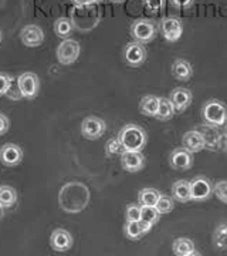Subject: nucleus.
<instances>
[{
	"instance_id": "nucleus-19",
	"label": "nucleus",
	"mask_w": 227,
	"mask_h": 256,
	"mask_svg": "<svg viewBox=\"0 0 227 256\" xmlns=\"http://www.w3.org/2000/svg\"><path fill=\"white\" fill-rule=\"evenodd\" d=\"M182 144L188 151H191L192 154H196V152H200L202 150H205V141L198 130H192V131L185 132V136L182 137Z\"/></svg>"
},
{
	"instance_id": "nucleus-13",
	"label": "nucleus",
	"mask_w": 227,
	"mask_h": 256,
	"mask_svg": "<svg viewBox=\"0 0 227 256\" xmlns=\"http://www.w3.org/2000/svg\"><path fill=\"white\" fill-rule=\"evenodd\" d=\"M20 40L26 47L41 46L44 42V32L37 24H27L20 33Z\"/></svg>"
},
{
	"instance_id": "nucleus-8",
	"label": "nucleus",
	"mask_w": 227,
	"mask_h": 256,
	"mask_svg": "<svg viewBox=\"0 0 227 256\" xmlns=\"http://www.w3.org/2000/svg\"><path fill=\"white\" fill-rule=\"evenodd\" d=\"M159 30H161V34L164 36L165 40L175 43L183 34V23L179 18L169 16V18H165L161 20Z\"/></svg>"
},
{
	"instance_id": "nucleus-23",
	"label": "nucleus",
	"mask_w": 227,
	"mask_h": 256,
	"mask_svg": "<svg viewBox=\"0 0 227 256\" xmlns=\"http://www.w3.org/2000/svg\"><path fill=\"white\" fill-rule=\"evenodd\" d=\"M159 108V98L156 96H145L139 102V111L146 117H156Z\"/></svg>"
},
{
	"instance_id": "nucleus-21",
	"label": "nucleus",
	"mask_w": 227,
	"mask_h": 256,
	"mask_svg": "<svg viewBox=\"0 0 227 256\" xmlns=\"http://www.w3.org/2000/svg\"><path fill=\"white\" fill-rule=\"evenodd\" d=\"M172 250L173 254L178 256L198 255L196 248H195V244H193V240L189 238L175 239V242L172 244Z\"/></svg>"
},
{
	"instance_id": "nucleus-35",
	"label": "nucleus",
	"mask_w": 227,
	"mask_h": 256,
	"mask_svg": "<svg viewBox=\"0 0 227 256\" xmlns=\"http://www.w3.org/2000/svg\"><path fill=\"white\" fill-rule=\"evenodd\" d=\"M127 220H141V205L138 204H129L125 210Z\"/></svg>"
},
{
	"instance_id": "nucleus-11",
	"label": "nucleus",
	"mask_w": 227,
	"mask_h": 256,
	"mask_svg": "<svg viewBox=\"0 0 227 256\" xmlns=\"http://www.w3.org/2000/svg\"><path fill=\"white\" fill-rule=\"evenodd\" d=\"M124 58H125L128 66H131V67L142 66L146 60V50L144 44H141L138 42L128 43L124 48Z\"/></svg>"
},
{
	"instance_id": "nucleus-20",
	"label": "nucleus",
	"mask_w": 227,
	"mask_h": 256,
	"mask_svg": "<svg viewBox=\"0 0 227 256\" xmlns=\"http://www.w3.org/2000/svg\"><path fill=\"white\" fill-rule=\"evenodd\" d=\"M172 74L176 80L188 82V80H191L192 76H193V67L188 60L178 58L172 64Z\"/></svg>"
},
{
	"instance_id": "nucleus-28",
	"label": "nucleus",
	"mask_w": 227,
	"mask_h": 256,
	"mask_svg": "<svg viewBox=\"0 0 227 256\" xmlns=\"http://www.w3.org/2000/svg\"><path fill=\"white\" fill-rule=\"evenodd\" d=\"M175 107H173L172 101L171 98H165L161 97L159 98V108H158V114H156V118L161 120V121H168L175 116Z\"/></svg>"
},
{
	"instance_id": "nucleus-3",
	"label": "nucleus",
	"mask_w": 227,
	"mask_h": 256,
	"mask_svg": "<svg viewBox=\"0 0 227 256\" xmlns=\"http://www.w3.org/2000/svg\"><path fill=\"white\" fill-rule=\"evenodd\" d=\"M158 28H159L154 20L141 18V20H135L131 24L129 33H131V37L134 38V42H138L141 44H146V43H151L156 37Z\"/></svg>"
},
{
	"instance_id": "nucleus-17",
	"label": "nucleus",
	"mask_w": 227,
	"mask_h": 256,
	"mask_svg": "<svg viewBox=\"0 0 227 256\" xmlns=\"http://www.w3.org/2000/svg\"><path fill=\"white\" fill-rule=\"evenodd\" d=\"M152 224L146 222V220H127L125 226H124V232L125 236L131 240H138L141 239L144 235H146L148 232H151L152 229Z\"/></svg>"
},
{
	"instance_id": "nucleus-30",
	"label": "nucleus",
	"mask_w": 227,
	"mask_h": 256,
	"mask_svg": "<svg viewBox=\"0 0 227 256\" xmlns=\"http://www.w3.org/2000/svg\"><path fill=\"white\" fill-rule=\"evenodd\" d=\"M159 218H161V214L155 206H141V220H142L155 225L159 222Z\"/></svg>"
},
{
	"instance_id": "nucleus-9",
	"label": "nucleus",
	"mask_w": 227,
	"mask_h": 256,
	"mask_svg": "<svg viewBox=\"0 0 227 256\" xmlns=\"http://www.w3.org/2000/svg\"><path fill=\"white\" fill-rule=\"evenodd\" d=\"M191 201L202 202L213 195V184L206 176H196L191 182Z\"/></svg>"
},
{
	"instance_id": "nucleus-2",
	"label": "nucleus",
	"mask_w": 227,
	"mask_h": 256,
	"mask_svg": "<svg viewBox=\"0 0 227 256\" xmlns=\"http://www.w3.org/2000/svg\"><path fill=\"white\" fill-rule=\"evenodd\" d=\"M118 140L125 151H142L146 146L148 137L144 128L136 124H127L118 132Z\"/></svg>"
},
{
	"instance_id": "nucleus-6",
	"label": "nucleus",
	"mask_w": 227,
	"mask_h": 256,
	"mask_svg": "<svg viewBox=\"0 0 227 256\" xmlns=\"http://www.w3.org/2000/svg\"><path fill=\"white\" fill-rule=\"evenodd\" d=\"M17 88L23 98L34 100L40 90V80L34 73H23L17 77Z\"/></svg>"
},
{
	"instance_id": "nucleus-7",
	"label": "nucleus",
	"mask_w": 227,
	"mask_h": 256,
	"mask_svg": "<svg viewBox=\"0 0 227 256\" xmlns=\"http://www.w3.org/2000/svg\"><path fill=\"white\" fill-rule=\"evenodd\" d=\"M218 126H212V124H202L196 128L202 134L203 141H205V150L209 151H218L219 148L223 146V132L219 130Z\"/></svg>"
},
{
	"instance_id": "nucleus-31",
	"label": "nucleus",
	"mask_w": 227,
	"mask_h": 256,
	"mask_svg": "<svg viewBox=\"0 0 227 256\" xmlns=\"http://www.w3.org/2000/svg\"><path fill=\"white\" fill-rule=\"evenodd\" d=\"M155 208L158 210V212L162 215V214H169L171 210H173L175 208V202H173V198L171 196H168V195H161L159 196V200L156 202V205H155Z\"/></svg>"
},
{
	"instance_id": "nucleus-22",
	"label": "nucleus",
	"mask_w": 227,
	"mask_h": 256,
	"mask_svg": "<svg viewBox=\"0 0 227 256\" xmlns=\"http://www.w3.org/2000/svg\"><path fill=\"white\" fill-rule=\"evenodd\" d=\"M172 196L173 200H176L178 202H189L191 201V184L186 180H181L176 181L172 185Z\"/></svg>"
},
{
	"instance_id": "nucleus-5",
	"label": "nucleus",
	"mask_w": 227,
	"mask_h": 256,
	"mask_svg": "<svg viewBox=\"0 0 227 256\" xmlns=\"http://www.w3.org/2000/svg\"><path fill=\"white\" fill-rule=\"evenodd\" d=\"M80 53H81V47L78 42L73 38H64L57 47V60L64 66H68L77 62Z\"/></svg>"
},
{
	"instance_id": "nucleus-1",
	"label": "nucleus",
	"mask_w": 227,
	"mask_h": 256,
	"mask_svg": "<svg viewBox=\"0 0 227 256\" xmlns=\"http://www.w3.org/2000/svg\"><path fill=\"white\" fill-rule=\"evenodd\" d=\"M60 206L65 212H80L90 202V191L81 182H68L64 185L58 195Z\"/></svg>"
},
{
	"instance_id": "nucleus-38",
	"label": "nucleus",
	"mask_w": 227,
	"mask_h": 256,
	"mask_svg": "<svg viewBox=\"0 0 227 256\" xmlns=\"http://www.w3.org/2000/svg\"><path fill=\"white\" fill-rule=\"evenodd\" d=\"M75 6H92V4H97L101 3L102 0H71Z\"/></svg>"
},
{
	"instance_id": "nucleus-25",
	"label": "nucleus",
	"mask_w": 227,
	"mask_h": 256,
	"mask_svg": "<svg viewBox=\"0 0 227 256\" xmlns=\"http://www.w3.org/2000/svg\"><path fill=\"white\" fill-rule=\"evenodd\" d=\"M74 30L73 20L68 18H60L54 22V33L60 38H70Z\"/></svg>"
},
{
	"instance_id": "nucleus-12",
	"label": "nucleus",
	"mask_w": 227,
	"mask_h": 256,
	"mask_svg": "<svg viewBox=\"0 0 227 256\" xmlns=\"http://www.w3.org/2000/svg\"><path fill=\"white\" fill-rule=\"evenodd\" d=\"M169 164L173 170H179V171H188L191 170L193 165V154L191 151H188L185 146L181 148H175L171 156H169Z\"/></svg>"
},
{
	"instance_id": "nucleus-42",
	"label": "nucleus",
	"mask_w": 227,
	"mask_h": 256,
	"mask_svg": "<svg viewBox=\"0 0 227 256\" xmlns=\"http://www.w3.org/2000/svg\"><path fill=\"white\" fill-rule=\"evenodd\" d=\"M0 42H1V30H0Z\"/></svg>"
},
{
	"instance_id": "nucleus-16",
	"label": "nucleus",
	"mask_w": 227,
	"mask_h": 256,
	"mask_svg": "<svg viewBox=\"0 0 227 256\" xmlns=\"http://www.w3.org/2000/svg\"><path fill=\"white\" fill-rule=\"evenodd\" d=\"M50 245L55 252H67L73 246V236L68 230L57 228L53 230V234L50 236Z\"/></svg>"
},
{
	"instance_id": "nucleus-37",
	"label": "nucleus",
	"mask_w": 227,
	"mask_h": 256,
	"mask_svg": "<svg viewBox=\"0 0 227 256\" xmlns=\"http://www.w3.org/2000/svg\"><path fill=\"white\" fill-rule=\"evenodd\" d=\"M171 3L176 9H189L195 3V0H171Z\"/></svg>"
},
{
	"instance_id": "nucleus-27",
	"label": "nucleus",
	"mask_w": 227,
	"mask_h": 256,
	"mask_svg": "<svg viewBox=\"0 0 227 256\" xmlns=\"http://www.w3.org/2000/svg\"><path fill=\"white\" fill-rule=\"evenodd\" d=\"M17 202V192L9 185L0 186V205L3 208H11Z\"/></svg>"
},
{
	"instance_id": "nucleus-32",
	"label": "nucleus",
	"mask_w": 227,
	"mask_h": 256,
	"mask_svg": "<svg viewBox=\"0 0 227 256\" xmlns=\"http://www.w3.org/2000/svg\"><path fill=\"white\" fill-rule=\"evenodd\" d=\"M142 2H144L145 9L152 14L161 13L165 9V4H166V0H142Z\"/></svg>"
},
{
	"instance_id": "nucleus-4",
	"label": "nucleus",
	"mask_w": 227,
	"mask_h": 256,
	"mask_svg": "<svg viewBox=\"0 0 227 256\" xmlns=\"http://www.w3.org/2000/svg\"><path fill=\"white\" fill-rule=\"evenodd\" d=\"M202 117L206 124L225 127L227 124V107L219 100H209L202 108Z\"/></svg>"
},
{
	"instance_id": "nucleus-34",
	"label": "nucleus",
	"mask_w": 227,
	"mask_h": 256,
	"mask_svg": "<svg viewBox=\"0 0 227 256\" xmlns=\"http://www.w3.org/2000/svg\"><path fill=\"white\" fill-rule=\"evenodd\" d=\"M13 84V77L7 73H0V97L6 96Z\"/></svg>"
},
{
	"instance_id": "nucleus-14",
	"label": "nucleus",
	"mask_w": 227,
	"mask_h": 256,
	"mask_svg": "<svg viewBox=\"0 0 227 256\" xmlns=\"http://www.w3.org/2000/svg\"><path fill=\"white\" fill-rule=\"evenodd\" d=\"M121 165L127 172H139L145 166V156L142 151H125L121 156Z\"/></svg>"
},
{
	"instance_id": "nucleus-26",
	"label": "nucleus",
	"mask_w": 227,
	"mask_h": 256,
	"mask_svg": "<svg viewBox=\"0 0 227 256\" xmlns=\"http://www.w3.org/2000/svg\"><path fill=\"white\" fill-rule=\"evenodd\" d=\"M213 246L218 250L227 249V222L219 224L213 232Z\"/></svg>"
},
{
	"instance_id": "nucleus-18",
	"label": "nucleus",
	"mask_w": 227,
	"mask_h": 256,
	"mask_svg": "<svg viewBox=\"0 0 227 256\" xmlns=\"http://www.w3.org/2000/svg\"><path fill=\"white\" fill-rule=\"evenodd\" d=\"M193 100V94L189 88L185 87H176L172 92H171V101H172L173 107L176 112H183L189 106L192 104Z\"/></svg>"
},
{
	"instance_id": "nucleus-15",
	"label": "nucleus",
	"mask_w": 227,
	"mask_h": 256,
	"mask_svg": "<svg viewBox=\"0 0 227 256\" xmlns=\"http://www.w3.org/2000/svg\"><path fill=\"white\" fill-rule=\"evenodd\" d=\"M0 161L6 166H16L23 161V150L17 144H4L0 148Z\"/></svg>"
},
{
	"instance_id": "nucleus-29",
	"label": "nucleus",
	"mask_w": 227,
	"mask_h": 256,
	"mask_svg": "<svg viewBox=\"0 0 227 256\" xmlns=\"http://www.w3.org/2000/svg\"><path fill=\"white\" fill-rule=\"evenodd\" d=\"M124 152H125V148L122 146L118 137L111 138V140L107 141V144H105V154H107V156H121Z\"/></svg>"
},
{
	"instance_id": "nucleus-40",
	"label": "nucleus",
	"mask_w": 227,
	"mask_h": 256,
	"mask_svg": "<svg viewBox=\"0 0 227 256\" xmlns=\"http://www.w3.org/2000/svg\"><path fill=\"white\" fill-rule=\"evenodd\" d=\"M4 208H3V206H1V205H0V220H1V218H3V216H4Z\"/></svg>"
},
{
	"instance_id": "nucleus-41",
	"label": "nucleus",
	"mask_w": 227,
	"mask_h": 256,
	"mask_svg": "<svg viewBox=\"0 0 227 256\" xmlns=\"http://www.w3.org/2000/svg\"><path fill=\"white\" fill-rule=\"evenodd\" d=\"M109 2H112V3H124L125 0H109Z\"/></svg>"
},
{
	"instance_id": "nucleus-36",
	"label": "nucleus",
	"mask_w": 227,
	"mask_h": 256,
	"mask_svg": "<svg viewBox=\"0 0 227 256\" xmlns=\"http://www.w3.org/2000/svg\"><path fill=\"white\" fill-rule=\"evenodd\" d=\"M10 128V121L7 116H4L3 112H0V136H4Z\"/></svg>"
},
{
	"instance_id": "nucleus-33",
	"label": "nucleus",
	"mask_w": 227,
	"mask_h": 256,
	"mask_svg": "<svg viewBox=\"0 0 227 256\" xmlns=\"http://www.w3.org/2000/svg\"><path fill=\"white\" fill-rule=\"evenodd\" d=\"M213 194L216 195L219 201L227 204V181H219L216 185H213Z\"/></svg>"
},
{
	"instance_id": "nucleus-10",
	"label": "nucleus",
	"mask_w": 227,
	"mask_h": 256,
	"mask_svg": "<svg viewBox=\"0 0 227 256\" xmlns=\"http://www.w3.org/2000/svg\"><path fill=\"white\" fill-rule=\"evenodd\" d=\"M107 131V124L98 117H87L81 124V134L85 140H98Z\"/></svg>"
},
{
	"instance_id": "nucleus-24",
	"label": "nucleus",
	"mask_w": 227,
	"mask_h": 256,
	"mask_svg": "<svg viewBox=\"0 0 227 256\" xmlns=\"http://www.w3.org/2000/svg\"><path fill=\"white\" fill-rule=\"evenodd\" d=\"M162 194L155 190V188H144L139 191L138 195V202L141 206H155Z\"/></svg>"
},
{
	"instance_id": "nucleus-39",
	"label": "nucleus",
	"mask_w": 227,
	"mask_h": 256,
	"mask_svg": "<svg viewBox=\"0 0 227 256\" xmlns=\"http://www.w3.org/2000/svg\"><path fill=\"white\" fill-rule=\"evenodd\" d=\"M223 148H225V151H226L227 154V130L223 132Z\"/></svg>"
}]
</instances>
